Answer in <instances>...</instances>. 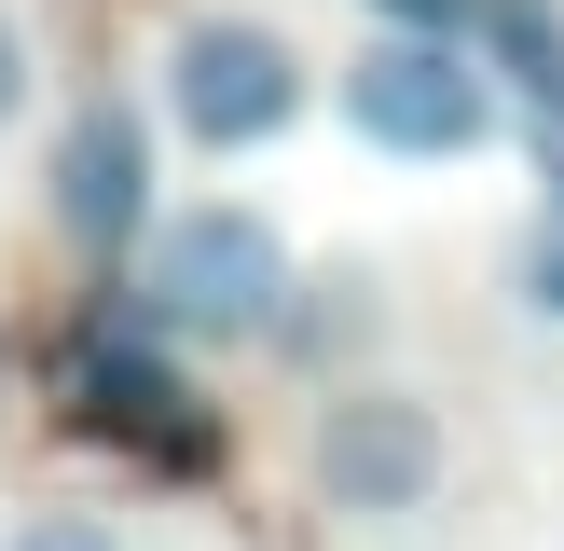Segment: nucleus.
<instances>
[{
	"label": "nucleus",
	"instance_id": "nucleus-12",
	"mask_svg": "<svg viewBox=\"0 0 564 551\" xmlns=\"http://www.w3.org/2000/svg\"><path fill=\"white\" fill-rule=\"evenodd\" d=\"M0 386H14V345H0Z\"/></svg>",
	"mask_w": 564,
	"mask_h": 551
},
{
	"label": "nucleus",
	"instance_id": "nucleus-5",
	"mask_svg": "<svg viewBox=\"0 0 564 551\" xmlns=\"http://www.w3.org/2000/svg\"><path fill=\"white\" fill-rule=\"evenodd\" d=\"M42 220H55L69 248H97V262H124V248L165 220V165H152V110H138V97H83L69 125H55V152H42Z\"/></svg>",
	"mask_w": 564,
	"mask_h": 551
},
{
	"label": "nucleus",
	"instance_id": "nucleus-4",
	"mask_svg": "<svg viewBox=\"0 0 564 551\" xmlns=\"http://www.w3.org/2000/svg\"><path fill=\"white\" fill-rule=\"evenodd\" d=\"M317 110V55L275 14H180L165 28V138L193 152H275Z\"/></svg>",
	"mask_w": 564,
	"mask_h": 551
},
{
	"label": "nucleus",
	"instance_id": "nucleus-10",
	"mask_svg": "<svg viewBox=\"0 0 564 551\" xmlns=\"http://www.w3.org/2000/svg\"><path fill=\"white\" fill-rule=\"evenodd\" d=\"M372 28H400V42H468L482 28V0H358Z\"/></svg>",
	"mask_w": 564,
	"mask_h": 551
},
{
	"label": "nucleus",
	"instance_id": "nucleus-7",
	"mask_svg": "<svg viewBox=\"0 0 564 551\" xmlns=\"http://www.w3.org/2000/svg\"><path fill=\"white\" fill-rule=\"evenodd\" d=\"M386 303H372V276H303L290 290V331H275V358H303V372H330V345H358Z\"/></svg>",
	"mask_w": 564,
	"mask_h": 551
},
{
	"label": "nucleus",
	"instance_id": "nucleus-8",
	"mask_svg": "<svg viewBox=\"0 0 564 551\" xmlns=\"http://www.w3.org/2000/svg\"><path fill=\"white\" fill-rule=\"evenodd\" d=\"M510 290H523V317L564 331V180L523 207V235H510Z\"/></svg>",
	"mask_w": 564,
	"mask_h": 551
},
{
	"label": "nucleus",
	"instance_id": "nucleus-11",
	"mask_svg": "<svg viewBox=\"0 0 564 551\" xmlns=\"http://www.w3.org/2000/svg\"><path fill=\"white\" fill-rule=\"evenodd\" d=\"M28 97H42V42H28V14L0 0V138L28 125Z\"/></svg>",
	"mask_w": 564,
	"mask_h": 551
},
{
	"label": "nucleus",
	"instance_id": "nucleus-3",
	"mask_svg": "<svg viewBox=\"0 0 564 551\" xmlns=\"http://www.w3.org/2000/svg\"><path fill=\"white\" fill-rule=\"evenodd\" d=\"M330 110H345L386 165H482L496 138H510V97H496L482 55L468 42H400V28H372V42L330 69Z\"/></svg>",
	"mask_w": 564,
	"mask_h": 551
},
{
	"label": "nucleus",
	"instance_id": "nucleus-9",
	"mask_svg": "<svg viewBox=\"0 0 564 551\" xmlns=\"http://www.w3.org/2000/svg\"><path fill=\"white\" fill-rule=\"evenodd\" d=\"M0 551H138L110 510H83V496H42V510H14L0 523Z\"/></svg>",
	"mask_w": 564,
	"mask_h": 551
},
{
	"label": "nucleus",
	"instance_id": "nucleus-6",
	"mask_svg": "<svg viewBox=\"0 0 564 551\" xmlns=\"http://www.w3.org/2000/svg\"><path fill=\"white\" fill-rule=\"evenodd\" d=\"M468 55L496 69V97H510V125H538L564 152V0H482V28H468Z\"/></svg>",
	"mask_w": 564,
	"mask_h": 551
},
{
	"label": "nucleus",
	"instance_id": "nucleus-2",
	"mask_svg": "<svg viewBox=\"0 0 564 551\" xmlns=\"http://www.w3.org/2000/svg\"><path fill=\"white\" fill-rule=\"evenodd\" d=\"M441 483H455V413L413 372H330L317 413H303V496L330 523H427Z\"/></svg>",
	"mask_w": 564,
	"mask_h": 551
},
{
	"label": "nucleus",
	"instance_id": "nucleus-1",
	"mask_svg": "<svg viewBox=\"0 0 564 551\" xmlns=\"http://www.w3.org/2000/svg\"><path fill=\"white\" fill-rule=\"evenodd\" d=\"M290 290H303V248L248 193H180L138 235V317L165 345H275L290 331Z\"/></svg>",
	"mask_w": 564,
	"mask_h": 551
}]
</instances>
